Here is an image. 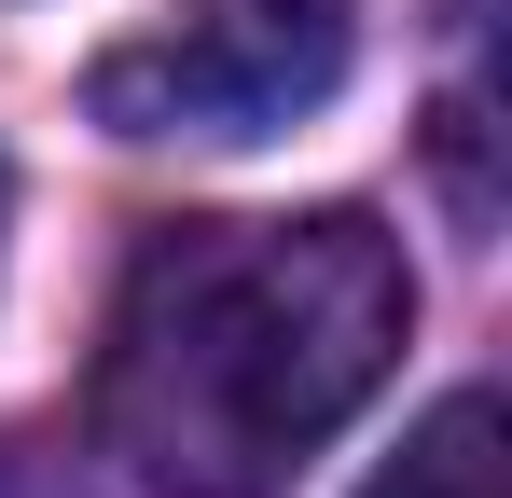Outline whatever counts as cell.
I'll return each mask as SVG.
<instances>
[{
	"label": "cell",
	"mask_w": 512,
	"mask_h": 498,
	"mask_svg": "<svg viewBox=\"0 0 512 498\" xmlns=\"http://www.w3.org/2000/svg\"><path fill=\"white\" fill-rule=\"evenodd\" d=\"M402 332L416 263L360 208L153 222L97 346V443L153 498H277L388 388Z\"/></svg>",
	"instance_id": "obj_1"
},
{
	"label": "cell",
	"mask_w": 512,
	"mask_h": 498,
	"mask_svg": "<svg viewBox=\"0 0 512 498\" xmlns=\"http://www.w3.org/2000/svg\"><path fill=\"white\" fill-rule=\"evenodd\" d=\"M346 70H360L346 0H167V28L84 70V111L111 139H277L333 111Z\"/></svg>",
	"instance_id": "obj_2"
},
{
	"label": "cell",
	"mask_w": 512,
	"mask_h": 498,
	"mask_svg": "<svg viewBox=\"0 0 512 498\" xmlns=\"http://www.w3.org/2000/svg\"><path fill=\"white\" fill-rule=\"evenodd\" d=\"M360 498H499V402L485 388H443Z\"/></svg>",
	"instance_id": "obj_3"
},
{
	"label": "cell",
	"mask_w": 512,
	"mask_h": 498,
	"mask_svg": "<svg viewBox=\"0 0 512 498\" xmlns=\"http://www.w3.org/2000/svg\"><path fill=\"white\" fill-rule=\"evenodd\" d=\"M0 498H70V485H56V471H42L28 443H0Z\"/></svg>",
	"instance_id": "obj_4"
}]
</instances>
